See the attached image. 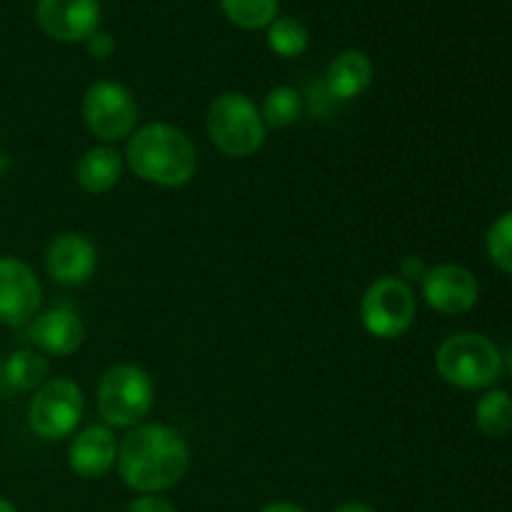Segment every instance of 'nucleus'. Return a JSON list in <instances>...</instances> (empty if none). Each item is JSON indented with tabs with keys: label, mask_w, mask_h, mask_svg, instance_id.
<instances>
[{
	"label": "nucleus",
	"mask_w": 512,
	"mask_h": 512,
	"mask_svg": "<svg viewBox=\"0 0 512 512\" xmlns=\"http://www.w3.org/2000/svg\"><path fill=\"white\" fill-rule=\"evenodd\" d=\"M0 512H18V510H15L13 503H8V500L0 498Z\"/></svg>",
	"instance_id": "bb28decb"
},
{
	"label": "nucleus",
	"mask_w": 512,
	"mask_h": 512,
	"mask_svg": "<svg viewBox=\"0 0 512 512\" xmlns=\"http://www.w3.org/2000/svg\"><path fill=\"white\" fill-rule=\"evenodd\" d=\"M475 423L488 438H505L512 433V398L505 390H490L475 405Z\"/></svg>",
	"instance_id": "f3484780"
},
{
	"label": "nucleus",
	"mask_w": 512,
	"mask_h": 512,
	"mask_svg": "<svg viewBox=\"0 0 512 512\" xmlns=\"http://www.w3.org/2000/svg\"><path fill=\"white\" fill-rule=\"evenodd\" d=\"M28 338L33 340L38 353L65 358V355H73L83 345L85 325L73 310L53 308L30 320Z\"/></svg>",
	"instance_id": "ddd939ff"
},
{
	"label": "nucleus",
	"mask_w": 512,
	"mask_h": 512,
	"mask_svg": "<svg viewBox=\"0 0 512 512\" xmlns=\"http://www.w3.org/2000/svg\"><path fill=\"white\" fill-rule=\"evenodd\" d=\"M153 408V383L135 365H113L98 383V413L108 428H135Z\"/></svg>",
	"instance_id": "39448f33"
},
{
	"label": "nucleus",
	"mask_w": 512,
	"mask_h": 512,
	"mask_svg": "<svg viewBox=\"0 0 512 512\" xmlns=\"http://www.w3.org/2000/svg\"><path fill=\"white\" fill-rule=\"evenodd\" d=\"M373 83V63L360 50H345L330 60L325 85L335 100H353L363 95Z\"/></svg>",
	"instance_id": "2eb2a0df"
},
{
	"label": "nucleus",
	"mask_w": 512,
	"mask_h": 512,
	"mask_svg": "<svg viewBox=\"0 0 512 512\" xmlns=\"http://www.w3.org/2000/svg\"><path fill=\"white\" fill-rule=\"evenodd\" d=\"M223 13L243 30L268 28L278 18V0H220Z\"/></svg>",
	"instance_id": "aec40b11"
},
{
	"label": "nucleus",
	"mask_w": 512,
	"mask_h": 512,
	"mask_svg": "<svg viewBox=\"0 0 512 512\" xmlns=\"http://www.w3.org/2000/svg\"><path fill=\"white\" fill-rule=\"evenodd\" d=\"M303 113V100H300L298 90L288 88V85H280V88H273L263 100V123L265 128L283 130L290 128L295 120Z\"/></svg>",
	"instance_id": "6ab92c4d"
},
{
	"label": "nucleus",
	"mask_w": 512,
	"mask_h": 512,
	"mask_svg": "<svg viewBox=\"0 0 512 512\" xmlns=\"http://www.w3.org/2000/svg\"><path fill=\"white\" fill-rule=\"evenodd\" d=\"M503 365H508V370H510V373H512V348H510L508 358H503Z\"/></svg>",
	"instance_id": "cd10ccee"
},
{
	"label": "nucleus",
	"mask_w": 512,
	"mask_h": 512,
	"mask_svg": "<svg viewBox=\"0 0 512 512\" xmlns=\"http://www.w3.org/2000/svg\"><path fill=\"white\" fill-rule=\"evenodd\" d=\"M125 163L145 183L180 188L195 175L198 155L183 130L168 123H153L130 135Z\"/></svg>",
	"instance_id": "f03ea898"
},
{
	"label": "nucleus",
	"mask_w": 512,
	"mask_h": 512,
	"mask_svg": "<svg viewBox=\"0 0 512 512\" xmlns=\"http://www.w3.org/2000/svg\"><path fill=\"white\" fill-rule=\"evenodd\" d=\"M485 248H488L490 260L498 265L503 273L512 275V210L500 215L488 230L485 238Z\"/></svg>",
	"instance_id": "4be33fe9"
},
{
	"label": "nucleus",
	"mask_w": 512,
	"mask_h": 512,
	"mask_svg": "<svg viewBox=\"0 0 512 512\" xmlns=\"http://www.w3.org/2000/svg\"><path fill=\"white\" fill-rule=\"evenodd\" d=\"M118 460V440L105 425H93L73 438L68 448V465L85 480L103 478Z\"/></svg>",
	"instance_id": "4468645a"
},
{
	"label": "nucleus",
	"mask_w": 512,
	"mask_h": 512,
	"mask_svg": "<svg viewBox=\"0 0 512 512\" xmlns=\"http://www.w3.org/2000/svg\"><path fill=\"white\" fill-rule=\"evenodd\" d=\"M333 512H375L370 505H363V503H345L340 505V508H335Z\"/></svg>",
	"instance_id": "a878e982"
},
{
	"label": "nucleus",
	"mask_w": 512,
	"mask_h": 512,
	"mask_svg": "<svg viewBox=\"0 0 512 512\" xmlns=\"http://www.w3.org/2000/svg\"><path fill=\"white\" fill-rule=\"evenodd\" d=\"M43 288L33 270L18 258H0V323L18 328L38 315Z\"/></svg>",
	"instance_id": "1a4fd4ad"
},
{
	"label": "nucleus",
	"mask_w": 512,
	"mask_h": 512,
	"mask_svg": "<svg viewBox=\"0 0 512 512\" xmlns=\"http://www.w3.org/2000/svg\"><path fill=\"white\" fill-rule=\"evenodd\" d=\"M83 118L90 133L105 143L130 138L138 123V103L125 85L100 80L83 98Z\"/></svg>",
	"instance_id": "6e6552de"
},
{
	"label": "nucleus",
	"mask_w": 512,
	"mask_h": 512,
	"mask_svg": "<svg viewBox=\"0 0 512 512\" xmlns=\"http://www.w3.org/2000/svg\"><path fill=\"white\" fill-rule=\"evenodd\" d=\"M118 473L130 490L163 493L185 475L190 450L183 435L168 425H135L118 445Z\"/></svg>",
	"instance_id": "f257e3e1"
},
{
	"label": "nucleus",
	"mask_w": 512,
	"mask_h": 512,
	"mask_svg": "<svg viewBox=\"0 0 512 512\" xmlns=\"http://www.w3.org/2000/svg\"><path fill=\"white\" fill-rule=\"evenodd\" d=\"M260 512H305V510L298 508V505H293V503H273Z\"/></svg>",
	"instance_id": "393cba45"
},
{
	"label": "nucleus",
	"mask_w": 512,
	"mask_h": 512,
	"mask_svg": "<svg viewBox=\"0 0 512 512\" xmlns=\"http://www.w3.org/2000/svg\"><path fill=\"white\" fill-rule=\"evenodd\" d=\"M440 378L460 390H483L503 375V355L498 345L480 333L450 335L435 355Z\"/></svg>",
	"instance_id": "7ed1b4c3"
},
{
	"label": "nucleus",
	"mask_w": 512,
	"mask_h": 512,
	"mask_svg": "<svg viewBox=\"0 0 512 512\" xmlns=\"http://www.w3.org/2000/svg\"><path fill=\"white\" fill-rule=\"evenodd\" d=\"M415 313L418 305L413 290L403 278L393 275L375 280L360 300V320L365 330L380 340H393L408 333L415 323Z\"/></svg>",
	"instance_id": "423d86ee"
},
{
	"label": "nucleus",
	"mask_w": 512,
	"mask_h": 512,
	"mask_svg": "<svg viewBox=\"0 0 512 512\" xmlns=\"http://www.w3.org/2000/svg\"><path fill=\"white\" fill-rule=\"evenodd\" d=\"M83 390L68 378L45 380L30 400L28 423L43 440H63L73 435L83 418Z\"/></svg>",
	"instance_id": "0eeeda50"
},
{
	"label": "nucleus",
	"mask_w": 512,
	"mask_h": 512,
	"mask_svg": "<svg viewBox=\"0 0 512 512\" xmlns=\"http://www.w3.org/2000/svg\"><path fill=\"white\" fill-rule=\"evenodd\" d=\"M48 378V360L38 350H18L5 363V380L18 390H38Z\"/></svg>",
	"instance_id": "a211bd4d"
},
{
	"label": "nucleus",
	"mask_w": 512,
	"mask_h": 512,
	"mask_svg": "<svg viewBox=\"0 0 512 512\" xmlns=\"http://www.w3.org/2000/svg\"><path fill=\"white\" fill-rule=\"evenodd\" d=\"M88 50H90V55H93V58H98V60H105V58H110V55L115 53V40L110 38L108 33H93L88 38Z\"/></svg>",
	"instance_id": "b1692460"
},
{
	"label": "nucleus",
	"mask_w": 512,
	"mask_h": 512,
	"mask_svg": "<svg viewBox=\"0 0 512 512\" xmlns=\"http://www.w3.org/2000/svg\"><path fill=\"white\" fill-rule=\"evenodd\" d=\"M98 268V250L83 233H60L45 250V270L60 285H80Z\"/></svg>",
	"instance_id": "f8f14e48"
},
{
	"label": "nucleus",
	"mask_w": 512,
	"mask_h": 512,
	"mask_svg": "<svg viewBox=\"0 0 512 512\" xmlns=\"http://www.w3.org/2000/svg\"><path fill=\"white\" fill-rule=\"evenodd\" d=\"M310 35L300 20L295 18H275L268 25V45L280 58H298L308 50Z\"/></svg>",
	"instance_id": "412c9836"
},
{
	"label": "nucleus",
	"mask_w": 512,
	"mask_h": 512,
	"mask_svg": "<svg viewBox=\"0 0 512 512\" xmlns=\"http://www.w3.org/2000/svg\"><path fill=\"white\" fill-rule=\"evenodd\" d=\"M420 283H423L425 303L443 315H463L478 303L480 285L463 265H435Z\"/></svg>",
	"instance_id": "9d476101"
},
{
	"label": "nucleus",
	"mask_w": 512,
	"mask_h": 512,
	"mask_svg": "<svg viewBox=\"0 0 512 512\" xmlns=\"http://www.w3.org/2000/svg\"><path fill=\"white\" fill-rule=\"evenodd\" d=\"M120 173H123V155L110 145H98L90 148L75 165V180L85 193H108L118 185Z\"/></svg>",
	"instance_id": "dca6fc26"
},
{
	"label": "nucleus",
	"mask_w": 512,
	"mask_h": 512,
	"mask_svg": "<svg viewBox=\"0 0 512 512\" xmlns=\"http://www.w3.org/2000/svg\"><path fill=\"white\" fill-rule=\"evenodd\" d=\"M125 512H175V508L158 495H143V498L133 500Z\"/></svg>",
	"instance_id": "5701e85b"
},
{
	"label": "nucleus",
	"mask_w": 512,
	"mask_h": 512,
	"mask_svg": "<svg viewBox=\"0 0 512 512\" xmlns=\"http://www.w3.org/2000/svg\"><path fill=\"white\" fill-rule=\"evenodd\" d=\"M35 18L45 35L60 43H80L98 33V0H38Z\"/></svg>",
	"instance_id": "9b49d317"
},
{
	"label": "nucleus",
	"mask_w": 512,
	"mask_h": 512,
	"mask_svg": "<svg viewBox=\"0 0 512 512\" xmlns=\"http://www.w3.org/2000/svg\"><path fill=\"white\" fill-rule=\"evenodd\" d=\"M208 133L215 148L230 158H248L265 143L263 115L243 93H223L210 103Z\"/></svg>",
	"instance_id": "20e7f679"
}]
</instances>
